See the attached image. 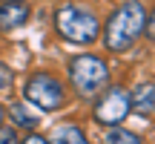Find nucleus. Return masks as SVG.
<instances>
[{"label": "nucleus", "instance_id": "f257e3e1", "mask_svg": "<svg viewBox=\"0 0 155 144\" xmlns=\"http://www.w3.org/2000/svg\"><path fill=\"white\" fill-rule=\"evenodd\" d=\"M104 43L109 52H127L141 35L147 32V12L141 0H127L109 15L104 23Z\"/></svg>", "mask_w": 155, "mask_h": 144}, {"label": "nucleus", "instance_id": "f03ea898", "mask_svg": "<svg viewBox=\"0 0 155 144\" xmlns=\"http://www.w3.org/2000/svg\"><path fill=\"white\" fill-rule=\"evenodd\" d=\"M55 29L69 43H92L101 35V20L92 9L81 3H63L55 12Z\"/></svg>", "mask_w": 155, "mask_h": 144}, {"label": "nucleus", "instance_id": "7ed1b4c3", "mask_svg": "<svg viewBox=\"0 0 155 144\" xmlns=\"http://www.w3.org/2000/svg\"><path fill=\"white\" fill-rule=\"evenodd\" d=\"M69 84L75 87V92L81 98H95L106 89L109 84V69L98 55H78L69 61Z\"/></svg>", "mask_w": 155, "mask_h": 144}, {"label": "nucleus", "instance_id": "20e7f679", "mask_svg": "<svg viewBox=\"0 0 155 144\" xmlns=\"http://www.w3.org/2000/svg\"><path fill=\"white\" fill-rule=\"evenodd\" d=\"M23 98H26V104L38 107L43 112H55L66 104V87L52 72H35V75H29L26 87H23Z\"/></svg>", "mask_w": 155, "mask_h": 144}, {"label": "nucleus", "instance_id": "39448f33", "mask_svg": "<svg viewBox=\"0 0 155 144\" xmlns=\"http://www.w3.org/2000/svg\"><path fill=\"white\" fill-rule=\"evenodd\" d=\"M129 110H132V104H129V89L124 87H106L104 92L98 95V101H95V121L104 124V127H121L124 121H127Z\"/></svg>", "mask_w": 155, "mask_h": 144}, {"label": "nucleus", "instance_id": "423d86ee", "mask_svg": "<svg viewBox=\"0 0 155 144\" xmlns=\"http://www.w3.org/2000/svg\"><path fill=\"white\" fill-rule=\"evenodd\" d=\"M129 104L138 115H152L155 112V81H141L129 92Z\"/></svg>", "mask_w": 155, "mask_h": 144}, {"label": "nucleus", "instance_id": "0eeeda50", "mask_svg": "<svg viewBox=\"0 0 155 144\" xmlns=\"http://www.w3.org/2000/svg\"><path fill=\"white\" fill-rule=\"evenodd\" d=\"M29 20V6L26 3H3L0 6V32L17 29Z\"/></svg>", "mask_w": 155, "mask_h": 144}, {"label": "nucleus", "instance_id": "6e6552de", "mask_svg": "<svg viewBox=\"0 0 155 144\" xmlns=\"http://www.w3.org/2000/svg\"><path fill=\"white\" fill-rule=\"evenodd\" d=\"M49 144H92V141L86 139V133L78 124H61V127H55Z\"/></svg>", "mask_w": 155, "mask_h": 144}, {"label": "nucleus", "instance_id": "1a4fd4ad", "mask_svg": "<svg viewBox=\"0 0 155 144\" xmlns=\"http://www.w3.org/2000/svg\"><path fill=\"white\" fill-rule=\"evenodd\" d=\"M9 115H12V121H15L17 127H26V130H35V127H38V118H35L23 104H15L9 110Z\"/></svg>", "mask_w": 155, "mask_h": 144}, {"label": "nucleus", "instance_id": "9d476101", "mask_svg": "<svg viewBox=\"0 0 155 144\" xmlns=\"http://www.w3.org/2000/svg\"><path fill=\"white\" fill-rule=\"evenodd\" d=\"M104 144H144V141H141V135L129 133V130H121V127H112L109 133H106Z\"/></svg>", "mask_w": 155, "mask_h": 144}, {"label": "nucleus", "instance_id": "9b49d317", "mask_svg": "<svg viewBox=\"0 0 155 144\" xmlns=\"http://www.w3.org/2000/svg\"><path fill=\"white\" fill-rule=\"evenodd\" d=\"M20 135H17L15 127H0V144H17Z\"/></svg>", "mask_w": 155, "mask_h": 144}, {"label": "nucleus", "instance_id": "f8f14e48", "mask_svg": "<svg viewBox=\"0 0 155 144\" xmlns=\"http://www.w3.org/2000/svg\"><path fill=\"white\" fill-rule=\"evenodd\" d=\"M12 81H15V72L6 67V63H0V89H9Z\"/></svg>", "mask_w": 155, "mask_h": 144}, {"label": "nucleus", "instance_id": "ddd939ff", "mask_svg": "<svg viewBox=\"0 0 155 144\" xmlns=\"http://www.w3.org/2000/svg\"><path fill=\"white\" fill-rule=\"evenodd\" d=\"M20 144H49V139H43V135H38V133H29Z\"/></svg>", "mask_w": 155, "mask_h": 144}, {"label": "nucleus", "instance_id": "4468645a", "mask_svg": "<svg viewBox=\"0 0 155 144\" xmlns=\"http://www.w3.org/2000/svg\"><path fill=\"white\" fill-rule=\"evenodd\" d=\"M3 121H6V107L0 104V127H3Z\"/></svg>", "mask_w": 155, "mask_h": 144}, {"label": "nucleus", "instance_id": "2eb2a0df", "mask_svg": "<svg viewBox=\"0 0 155 144\" xmlns=\"http://www.w3.org/2000/svg\"><path fill=\"white\" fill-rule=\"evenodd\" d=\"M0 3H26V0H0Z\"/></svg>", "mask_w": 155, "mask_h": 144}]
</instances>
